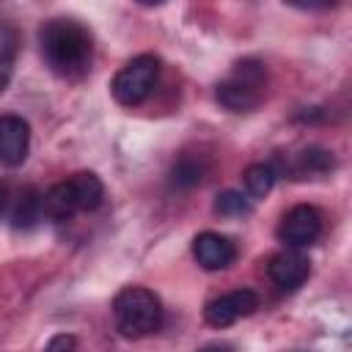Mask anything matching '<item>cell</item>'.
I'll list each match as a JSON object with an SVG mask.
<instances>
[{
	"instance_id": "6da1fadb",
	"label": "cell",
	"mask_w": 352,
	"mask_h": 352,
	"mask_svg": "<svg viewBox=\"0 0 352 352\" xmlns=\"http://www.w3.org/2000/svg\"><path fill=\"white\" fill-rule=\"evenodd\" d=\"M38 44L47 66L60 77H80L91 66L94 38L85 25L69 16H55L41 25Z\"/></svg>"
},
{
	"instance_id": "7a4b0ae2",
	"label": "cell",
	"mask_w": 352,
	"mask_h": 352,
	"mask_svg": "<svg viewBox=\"0 0 352 352\" xmlns=\"http://www.w3.org/2000/svg\"><path fill=\"white\" fill-rule=\"evenodd\" d=\"M113 316L124 338H143L162 327V302L151 289L129 286L116 294Z\"/></svg>"
},
{
	"instance_id": "3957f363",
	"label": "cell",
	"mask_w": 352,
	"mask_h": 352,
	"mask_svg": "<svg viewBox=\"0 0 352 352\" xmlns=\"http://www.w3.org/2000/svg\"><path fill=\"white\" fill-rule=\"evenodd\" d=\"M267 88V66L256 58L234 63L231 74L217 85V102L231 113H248L261 104Z\"/></svg>"
},
{
	"instance_id": "277c9868",
	"label": "cell",
	"mask_w": 352,
	"mask_h": 352,
	"mask_svg": "<svg viewBox=\"0 0 352 352\" xmlns=\"http://www.w3.org/2000/svg\"><path fill=\"white\" fill-rule=\"evenodd\" d=\"M160 77V58L157 55H138L132 58L110 82L113 99L124 107H135L146 102Z\"/></svg>"
},
{
	"instance_id": "5b68a950",
	"label": "cell",
	"mask_w": 352,
	"mask_h": 352,
	"mask_svg": "<svg viewBox=\"0 0 352 352\" xmlns=\"http://www.w3.org/2000/svg\"><path fill=\"white\" fill-rule=\"evenodd\" d=\"M275 234H278V239L283 245H289L294 250L308 248L322 234V212L316 206H311V204H297L280 217Z\"/></svg>"
},
{
	"instance_id": "8992f818",
	"label": "cell",
	"mask_w": 352,
	"mask_h": 352,
	"mask_svg": "<svg viewBox=\"0 0 352 352\" xmlns=\"http://www.w3.org/2000/svg\"><path fill=\"white\" fill-rule=\"evenodd\" d=\"M258 308V294L253 289H234L226 292L220 297H214L212 302H206L204 308V319L212 327H228L242 316H250Z\"/></svg>"
},
{
	"instance_id": "52a82bcc",
	"label": "cell",
	"mask_w": 352,
	"mask_h": 352,
	"mask_svg": "<svg viewBox=\"0 0 352 352\" xmlns=\"http://www.w3.org/2000/svg\"><path fill=\"white\" fill-rule=\"evenodd\" d=\"M30 151V126L19 116H0V165L19 168Z\"/></svg>"
},
{
	"instance_id": "ba28073f",
	"label": "cell",
	"mask_w": 352,
	"mask_h": 352,
	"mask_svg": "<svg viewBox=\"0 0 352 352\" xmlns=\"http://www.w3.org/2000/svg\"><path fill=\"white\" fill-rule=\"evenodd\" d=\"M267 272L272 278V283L283 292H292L297 286L305 283V278L311 275V261L305 253L294 250V248H286L280 253H275L267 264Z\"/></svg>"
},
{
	"instance_id": "9c48e42d",
	"label": "cell",
	"mask_w": 352,
	"mask_h": 352,
	"mask_svg": "<svg viewBox=\"0 0 352 352\" xmlns=\"http://www.w3.org/2000/svg\"><path fill=\"white\" fill-rule=\"evenodd\" d=\"M192 256L195 261L204 267V270H226L234 264L236 258V245L217 234V231H201L195 239H192Z\"/></svg>"
},
{
	"instance_id": "30bf717a",
	"label": "cell",
	"mask_w": 352,
	"mask_h": 352,
	"mask_svg": "<svg viewBox=\"0 0 352 352\" xmlns=\"http://www.w3.org/2000/svg\"><path fill=\"white\" fill-rule=\"evenodd\" d=\"M41 212L50 220H69L74 212H80L72 184L69 182H58L47 192H41Z\"/></svg>"
},
{
	"instance_id": "8fae6325",
	"label": "cell",
	"mask_w": 352,
	"mask_h": 352,
	"mask_svg": "<svg viewBox=\"0 0 352 352\" xmlns=\"http://www.w3.org/2000/svg\"><path fill=\"white\" fill-rule=\"evenodd\" d=\"M44 217L41 212V192L36 187H22L19 195H14L11 204V226L14 228H33Z\"/></svg>"
},
{
	"instance_id": "7c38bea8",
	"label": "cell",
	"mask_w": 352,
	"mask_h": 352,
	"mask_svg": "<svg viewBox=\"0 0 352 352\" xmlns=\"http://www.w3.org/2000/svg\"><path fill=\"white\" fill-rule=\"evenodd\" d=\"M69 184H72L74 198H77V206L82 212H94V209L102 206V201H104V184H102V179L96 173L80 170V173H74L69 179Z\"/></svg>"
},
{
	"instance_id": "4fadbf2b",
	"label": "cell",
	"mask_w": 352,
	"mask_h": 352,
	"mask_svg": "<svg viewBox=\"0 0 352 352\" xmlns=\"http://www.w3.org/2000/svg\"><path fill=\"white\" fill-rule=\"evenodd\" d=\"M204 176H206V162L201 157H190L187 154V157H179L173 162V168L168 173V184L173 190H192V187H198L204 182Z\"/></svg>"
},
{
	"instance_id": "5bb4252c",
	"label": "cell",
	"mask_w": 352,
	"mask_h": 352,
	"mask_svg": "<svg viewBox=\"0 0 352 352\" xmlns=\"http://www.w3.org/2000/svg\"><path fill=\"white\" fill-rule=\"evenodd\" d=\"M333 168H336L333 151H327L322 146H311V148L297 154V160L292 165V173H297V176H322V173H327Z\"/></svg>"
},
{
	"instance_id": "9a60e30c",
	"label": "cell",
	"mask_w": 352,
	"mask_h": 352,
	"mask_svg": "<svg viewBox=\"0 0 352 352\" xmlns=\"http://www.w3.org/2000/svg\"><path fill=\"white\" fill-rule=\"evenodd\" d=\"M275 179H278V173H275V168L270 162H256V165H250L245 170V190L253 198H264L272 190Z\"/></svg>"
},
{
	"instance_id": "2e32d148",
	"label": "cell",
	"mask_w": 352,
	"mask_h": 352,
	"mask_svg": "<svg viewBox=\"0 0 352 352\" xmlns=\"http://www.w3.org/2000/svg\"><path fill=\"white\" fill-rule=\"evenodd\" d=\"M250 201L248 195L236 192V190H223L217 198H214V212L220 217H242V214H250Z\"/></svg>"
},
{
	"instance_id": "e0dca14e",
	"label": "cell",
	"mask_w": 352,
	"mask_h": 352,
	"mask_svg": "<svg viewBox=\"0 0 352 352\" xmlns=\"http://www.w3.org/2000/svg\"><path fill=\"white\" fill-rule=\"evenodd\" d=\"M14 60H16V36H14V30H6V36L0 41V94L11 82Z\"/></svg>"
},
{
	"instance_id": "ac0fdd59",
	"label": "cell",
	"mask_w": 352,
	"mask_h": 352,
	"mask_svg": "<svg viewBox=\"0 0 352 352\" xmlns=\"http://www.w3.org/2000/svg\"><path fill=\"white\" fill-rule=\"evenodd\" d=\"M44 352H77V338L72 333H58L47 341Z\"/></svg>"
},
{
	"instance_id": "d6986e66",
	"label": "cell",
	"mask_w": 352,
	"mask_h": 352,
	"mask_svg": "<svg viewBox=\"0 0 352 352\" xmlns=\"http://www.w3.org/2000/svg\"><path fill=\"white\" fill-rule=\"evenodd\" d=\"M11 184L6 182V179H0V217L8 212V206H11Z\"/></svg>"
},
{
	"instance_id": "ffe728a7",
	"label": "cell",
	"mask_w": 352,
	"mask_h": 352,
	"mask_svg": "<svg viewBox=\"0 0 352 352\" xmlns=\"http://www.w3.org/2000/svg\"><path fill=\"white\" fill-rule=\"evenodd\" d=\"M198 352H234V349L226 346V344H209V346H201Z\"/></svg>"
}]
</instances>
